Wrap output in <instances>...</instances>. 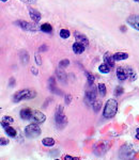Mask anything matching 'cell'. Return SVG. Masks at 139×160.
<instances>
[{
	"mask_svg": "<svg viewBox=\"0 0 139 160\" xmlns=\"http://www.w3.org/2000/svg\"><path fill=\"white\" fill-rule=\"evenodd\" d=\"M115 61H122V60H126L128 58V55L126 52H116L114 56H112Z\"/></svg>",
	"mask_w": 139,
	"mask_h": 160,
	"instance_id": "e0dca14e",
	"label": "cell"
},
{
	"mask_svg": "<svg viewBox=\"0 0 139 160\" xmlns=\"http://www.w3.org/2000/svg\"><path fill=\"white\" fill-rule=\"evenodd\" d=\"M127 24L132 26L134 29L139 30V15H132L127 18Z\"/></svg>",
	"mask_w": 139,
	"mask_h": 160,
	"instance_id": "9c48e42d",
	"label": "cell"
},
{
	"mask_svg": "<svg viewBox=\"0 0 139 160\" xmlns=\"http://www.w3.org/2000/svg\"><path fill=\"white\" fill-rule=\"evenodd\" d=\"M55 160H59V159H55Z\"/></svg>",
	"mask_w": 139,
	"mask_h": 160,
	"instance_id": "ee69618b",
	"label": "cell"
},
{
	"mask_svg": "<svg viewBox=\"0 0 139 160\" xmlns=\"http://www.w3.org/2000/svg\"><path fill=\"white\" fill-rule=\"evenodd\" d=\"M55 122L56 125L59 129H62V128L65 127L66 125V117L64 114V111H63V107L62 106H58L57 109H56L55 112Z\"/></svg>",
	"mask_w": 139,
	"mask_h": 160,
	"instance_id": "3957f363",
	"label": "cell"
},
{
	"mask_svg": "<svg viewBox=\"0 0 139 160\" xmlns=\"http://www.w3.org/2000/svg\"><path fill=\"white\" fill-rule=\"evenodd\" d=\"M34 58H35V63H37L38 65H41V64H42V61H41V58H40V56H39V53H35Z\"/></svg>",
	"mask_w": 139,
	"mask_h": 160,
	"instance_id": "1f68e13d",
	"label": "cell"
},
{
	"mask_svg": "<svg viewBox=\"0 0 139 160\" xmlns=\"http://www.w3.org/2000/svg\"><path fill=\"white\" fill-rule=\"evenodd\" d=\"M117 77L120 81H124V80L127 79V75H126V71H125L124 68H118L117 69Z\"/></svg>",
	"mask_w": 139,
	"mask_h": 160,
	"instance_id": "7c38bea8",
	"label": "cell"
},
{
	"mask_svg": "<svg viewBox=\"0 0 139 160\" xmlns=\"http://www.w3.org/2000/svg\"><path fill=\"white\" fill-rule=\"evenodd\" d=\"M125 71H126L127 78H130L131 80H132V81L136 80V74H135V72L133 71L132 68H125Z\"/></svg>",
	"mask_w": 139,
	"mask_h": 160,
	"instance_id": "ffe728a7",
	"label": "cell"
},
{
	"mask_svg": "<svg viewBox=\"0 0 139 160\" xmlns=\"http://www.w3.org/2000/svg\"><path fill=\"white\" fill-rule=\"evenodd\" d=\"M22 1L26 2V3H29V4H32V3H35L37 0H22Z\"/></svg>",
	"mask_w": 139,
	"mask_h": 160,
	"instance_id": "836d02e7",
	"label": "cell"
},
{
	"mask_svg": "<svg viewBox=\"0 0 139 160\" xmlns=\"http://www.w3.org/2000/svg\"><path fill=\"white\" fill-rule=\"evenodd\" d=\"M35 96H37V92L35 91H33L31 89H24L15 93L14 97H13V100H14V102H22V100L32 99V98H34Z\"/></svg>",
	"mask_w": 139,
	"mask_h": 160,
	"instance_id": "7a4b0ae2",
	"label": "cell"
},
{
	"mask_svg": "<svg viewBox=\"0 0 139 160\" xmlns=\"http://www.w3.org/2000/svg\"><path fill=\"white\" fill-rule=\"evenodd\" d=\"M118 111V102L115 99H108L105 104L104 110H103V117L105 118H112Z\"/></svg>",
	"mask_w": 139,
	"mask_h": 160,
	"instance_id": "6da1fadb",
	"label": "cell"
},
{
	"mask_svg": "<svg viewBox=\"0 0 139 160\" xmlns=\"http://www.w3.org/2000/svg\"><path fill=\"white\" fill-rule=\"evenodd\" d=\"M71 100H72V96H71V95H70V94L65 95V104L69 105L70 102H71Z\"/></svg>",
	"mask_w": 139,
	"mask_h": 160,
	"instance_id": "d6a6232c",
	"label": "cell"
},
{
	"mask_svg": "<svg viewBox=\"0 0 139 160\" xmlns=\"http://www.w3.org/2000/svg\"><path fill=\"white\" fill-rule=\"evenodd\" d=\"M70 64V61L68 60V59H64V60L60 61V63H59V66H60L61 68H65L66 66H69Z\"/></svg>",
	"mask_w": 139,
	"mask_h": 160,
	"instance_id": "83f0119b",
	"label": "cell"
},
{
	"mask_svg": "<svg viewBox=\"0 0 139 160\" xmlns=\"http://www.w3.org/2000/svg\"><path fill=\"white\" fill-rule=\"evenodd\" d=\"M1 1H2V2H6V1H8V0H1Z\"/></svg>",
	"mask_w": 139,
	"mask_h": 160,
	"instance_id": "b9f144b4",
	"label": "cell"
},
{
	"mask_svg": "<svg viewBox=\"0 0 139 160\" xmlns=\"http://www.w3.org/2000/svg\"><path fill=\"white\" fill-rule=\"evenodd\" d=\"M97 89H99V92H100V94H101V96H105V95H106V87H105L104 83H100Z\"/></svg>",
	"mask_w": 139,
	"mask_h": 160,
	"instance_id": "d4e9b609",
	"label": "cell"
},
{
	"mask_svg": "<svg viewBox=\"0 0 139 160\" xmlns=\"http://www.w3.org/2000/svg\"><path fill=\"white\" fill-rule=\"evenodd\" d=\"M99 71L101 72L102 74H108L110 72V68L107 65L106 63H103L99 66Z\"/></svg>",
	"mask_w": 139,
	"mask_h": 160,
	"instance_id": "7402d4cb",
	"label": "cell"
},
{
	"mask_svg": "<svg viewBox=\"0 0 139 160\" xmlns=\"http://www.w3.org/2000/svg\"><path fill=\"white\" fill-rule=\"evenodd\" d=\"M95 100H96V89L93 87V84H90V89L85 95V102L88 106H92Z\"/></svg>",
	"mask_w": 139,
	"mask_h": 160,
	"instance_id": "5b68a950",
	"label": "cell"
},
{
	"mask_svg": "<svg viewBox=\"0 0 139 160\" xmlns=\"http://www.w3.org/2000/svg\"><path fill=\"white\" fill-rule=\"evenodd\" d=\"M42 144L44 146H47V148H51V146L55 145V140L53 138H45L42 140Z\"/></svg>",
	"mask_w": 139,
	"mask_h": 160,
	"instance_id": "d6986e66",
	"label": "cell"
},
{
	"mask_svg": "<svg viewBox=\"0 0 139 160\" xmlns=\"http://www.w3.org/2000/svg\"><path fill=\"white\" fill-rule=\"evenodd\" d=\"M64 160H74V157L70 156V155H66V156L64 157Z\"/></svg>",
	"mask_w": 139,
	"mask_h": 160,
	"instance_id": "e575fe53",
	"label": "cell"
},
{
	"mask_svg": "<svg viewBox=\"0 0 139 160\" xmlns=\"http://www.w3.org/2000/svg\"><path fill=\"white\" fill-rule=\"evenodd\" d=\"M74 160H79V158H78V157H75V158H74Z\"/></svg>",
	"mask_w": 139,
	"mask_h": 160,
	"instance_id": "60d3db41",
	"label": "cell"
},
{
	"mask_svg": "<svg viewBox=\"0 0 139 160\" xmlns=\"http://www.w3.org/2000/svg\"><path fill=\"white\" fill-rule=\"evenodd\" d=\"M136 138H137L138 140H139V127L137 128V129H136Z\"/></svg>",
	"mask_w": 139,
	"mask_h": 160,
	"instance_id": "74e56055",
	"label": "cell"
},
{
	"mask_svg": "<svg viewBox=\"0 0 139 160\" xmlns=\"http://www.w3.org/2000/svg\"><path fill=\"white\" fill-rule=\"evenodd\" d=\"M104 60H105V63H106L110 68L115 66V60L110 53H106V55L104 56Z\"/></svg>",
	"mask_w": 139,
	"mask_h": 160,
	"instance_id": "2e32d148",
	"label": "cell"
},
{
	"mask_svg": "<svg viewBox=\"0 0 139 160\" xmlns=\"http://www.w3.org/2000/svg\"><path fill=\"white\" fill-rule=\"evenodd\" d=\"M45 120H46V115L43 112H41V111H32L31 118H30V121H32V123L40 125V124L44 123Z\"/></svg>",
	"mask_w": 139,
	"mask_h": 160,
	"instance_id": "52a82bcc",
	"label": "cell"
},
{
	"mask_svg": "<svg viewBox=\"0 0 139 160\" xmlns=\"http://www.w3.org/2000/svg\"><path fill=\"white\" fill-rule=\"evenodd\" d=\"M70 35H71V33H70L69 30H66V29L60 30V37L62 38H70Z\"/></svg>",
	"mask_w": 139,
	"mask_h": 160,
	"instance_id": "484cf974",
	"label": "cell"
},
{
	"mask_svg": "<svg viewBox=\"0 0 139 160\" xmlns=\"http://www.w3.org/2000/svg\"><path fill=\"white\" fill-rule=\"evenodd\" d=\"M9 144V140L6 138H0V146H6Z\"/></svg>",
	"mask_w": 139,
	"mask_h": 160,
	"instance_id": "f546056e",
	"label": "cell"
},
{
	"mask_svg": "<svg viewBox=\"0 0 139 160\" xmlns=\"http://www.w3.org/2000/svg\"><path fill=\"white\" fill-rule=\"evenodd\" d=\"M40 29L45 33H51L53 32V27L49 25V24H43L42 26L40 27Z\"/></svg>",
	"mask_w": 139,
	"mask_h": 160,
	"instance_id": "603a6c76",
	"label": "cell"
},
{
	"mask_svg": "<svg viewBox=\"0 0 139 160\" xmlns=\"http://www.w3.org/2000/svg\"><path fill=\"white\" fill-rule=\"evenodd\" d=\"M41 128L39 126V124L32 123L30 125H28L27 127L25 128V135L28 137V138H37L41 135Z\"/></svg>",
	"mask_w": 139,
	"mask_h": 160,
	"instance_id": "277c9868",
	"label": "cell"
},
{
	"mask_svg": "<svg viewBox=\"0 0 139 160\" xmlns=\"http://www.w3.org/2000/svg\"><path fill=\"white\" fill-rule=\"evenodd\" d=\"M16 25H18L22 29H24L26 31L35 32V31L40 30V27L37 26V24H33V22H25V20H19V22H16Z\"/></svg>",
	"mask_w": 139,
	"mask_h": 160,
	"instance_id": "8992f818",
	"label": "cell"
},
{
	"mask_svg": "<svg viewBox=\"0 0 139 160\" xmlns=\"http://www.w3.org/2000/svg\"><path fill=\"white\" fill-rule=\"evenodd\" d=\"M86 76H87V79H88V83L89 84H93V82L95 80V77L93 76V75H92L91 73H88V72H87Z\"/></svg>",
	"mask_w": 139,
	"mask_h": 160,
	"instance_id": "4316f807",
	"label": "cell"
},
{
	"mask_svg": "<svg viewBox=\"0 0 139 160\" xmlns=\"http://www.w3.org/2000/svg\"><path fill=\"white\" fill-rule=\"evenodd\" d=\"M121 30H123V31H126V28H125V27H121Z\"/></svg>",
	"mask_w": 139,
	"mask_h": 160,
	"instance_id": "ab89813d",
	"label": "cell"
},
{
	"mask_svg": "<svg viewBox=\"0 0 139 160\" xmlns=\"http://www.w3.org/2000/svg\"><path fill=\"white\" fill-rule=\"evenodd\" d=\"M19 57H20V60H22V62L24 64H26V63H28V62H29V55H28V53L26 52L25 50L20 51Z\"/></svg>",
	"mask_w": 139,
	"mask_h": 160,
	"instance_id": "44dd1931",
	"label": "cell"
},
{
	"mask_svg": "<svg viewBox=\"0 0 139 160\" xmlns=\"http://www.w3.org/2000/svg\"><path fill=\"white\" fill-rule=\"evenodd\" d=\"M92 108H93L94 112H99L100 110H101L102 108V102H100V100H95V102H93V105H92Z\"/></svg>",
	"mask_w": 139,
	"mask_h": 160,
	"instance_id": "cb8c5ba5",
	"label": "cell"
},
{
	"mask_svg": "<svg viewBox=\"0 0 139 160\" xmlns=\"http://www.w3.org/2000/svg\"><path fill=\"white\" fill-rule=\"evenodd\" d=\"M14 84H15V80L11 78L10 79V87H14Z\"/></svg>",
	"mask_w": 139,
	"mask_h": 160,
	"instance_id": "8d00e7d4",
	"label": "cell"
},
{
	"mask_svg": "<svg viewBox=\"0 0 139 160\" xmlns=\"http://www.w3.org/2000/svg\"><path fill=\"white\" fill-rule=\"evenodd\" d=\"M122 93H123V88L122 87H117V88H116V95H117V96H120Z\"/></svg>",
	"mask_w": 139,
	"mask_h": 160,
	"instance_id": "4dcf8cb0",
	"label": "cell"
},
{
	"mask_svg": "<svg viewBox=\"0 0 139 160\" xmlns=\"http://www.w3.org/2000/svg\"><path fill=\"white\" fill-rule=\"evenodd\" d=\"M32 73L33 75H38V69H35V68H32Z\"/></svg>",
	"mask_w": 139,
	"mask_h": 160,
	"instance_id": "f35d334b",
	"label": "cell"
},
{
	"mask_svg": "<svg viewBox=\"0 0 139 160\" xmlns=\"http://www.w3.org/2000/svg\"><path fill=\"white\" fill-rule=\"evenodd\" d=\"M75 38H76V40L78 43H81L82 45H85V46H88L89 41H88V38H87L86 35L80 34V33H75Z\"/></svg>",
	"mask_w": 139,
	"mask_h": 160,
	"instance_id": "5bb4252c",
	"label": "cell"
},
{
	"mask_svg": "<svg viewBox=\"0 0 139 160\" xmlns=\"http://www.w3.org/2000/svg\"><path fill=\"white\" fill-rule=\"evenodd\" d=\"M134 1H136V2H139V0H134Z\"/></svg>",
	"mask_w": 139,
	"mask_h": 160,
	"instance_id": "7bdbcfd3",
	"label": "cell"
},
{
	"mask_svg": "<svg viewBox=\"0 0 139 160\" xmlns=\"http://www.w3.org/2000/svg\"><path fill=\"white\" fill-rule=\"evenodd\" d=\"M43 50H47V46H45V45H43V46H41L40 47V49H39V51H43Z\"/></svg>",
	"mask_w": 139,
	"mask_h": 160,
	"instance_id": "d590c367",
	"label": "cell"
},
{
	"mask_svg": "<svg viewBox=\"0 0 139 160\" xmlns=\"http://www.w3.org/2000/svg\"><path fill=\"white\" fill-rule=\"evenodd\" d=\"M133 154V149H132V146L130 145H124L123 148H121L120 149V157L122 159H130L131 156Z\"/></svg>",
	"mask_w": 139,
	"mask_h": 160,
	"instance_id": "ba28073f",
	"label": "cell"
},
{
	"mask_svg": "<svg viewBox=\"0 0 139 160\" xmlns=\"http://www.w3.org/2000/svg\"><path fill=\"white\" fill-rule=\"evenodd\" d=\"M29 15L35 22H39L41 20V13L38 10L33 9V8H29Z\"/></svg>",
	"mask_w": 139,
	"mask_h": 160,
	"instance_id": "8fae6325",
	"label": "cell"
},
{
	"mask_svg": "<svg viewBox=\"0 0 139 160\" xmlns=\"http://www.w3.org/2000/svg\"><path fill=\"white\" fill-rule=\"evenodd\" d=\"M85 48H86V46L82 45L81 43H75L73 45V51L76 53V55H80V53H82L85 51Z\"/></svg>",
	"mask_w": 139,
	"mask_h": 160,
	"instance_id": "9a60e30c",
	"label": "cell"
},
{
	"mask_svg": "<svg viewBox=\"0 0 139 160\" xmlns=\"http://www.w3.org/2000/svg\"><path fill=\"white\" fill-rule=\"evenodd\" d=\"M4 131H6V133L9 137H11V138H15L16 137V135H17V132H16V130L14 129L13 127H11V126H8V127H6L4 128Z\"/></svg>",
	"mask_w": 139,
	"mask_h": 160,
	"instance_id": "ac0fdd59",
	"label": "cell"
},
{
	"mask_svg": "<svg viewBox=\"0 0 139 160\" xmlns=\"http://www.w3.org/2000/svg\"><path fill=\"white\" fill-rule=\"evenodd\" d=\"M56 75H57L59 81L61 82V83L63 84H66V82H68V77H66V74L65 72L63 71L62 68H57V71H56Z\"/></svg>",
	"mask_w": 139,
	"mask_h": 160,
	"instance_id": "30bf717a",
	"label": "cell"
},
{
	"mask_svg": "<svg viewBox=\"0 0 139 160\" xmlns=\"http://www.w3.org/2000/svg\"><path fill=\"white\" fill-rule=\"evenodd\" d=\"M31 114H32V110L29 109V108H25V109H23L22 111H20V118H22L24 121L30 120Z\"/></svg>",
	"mask_w": 139,
	"mask_h": 160,
	"instance_id": "4fadbf2b",
	"label": "cell"
},
{
	"mask_svg": "<svg viewBox=\"0 0 139 160\" xmlns=\"http://www.w3.org/2000/svg\"><path fill=\"white\" fill-rule=\"evenodd\" d=\"M2 122L8 123V124H12V123H14V120H13V118L8 117V115H6V117L2 118Z\"/></svg>",
	"mask_w": 139,
	"mask_h": 160,
	"instance_id": "f1b7e54d",
	"label": "cell"
}]
</instances>
